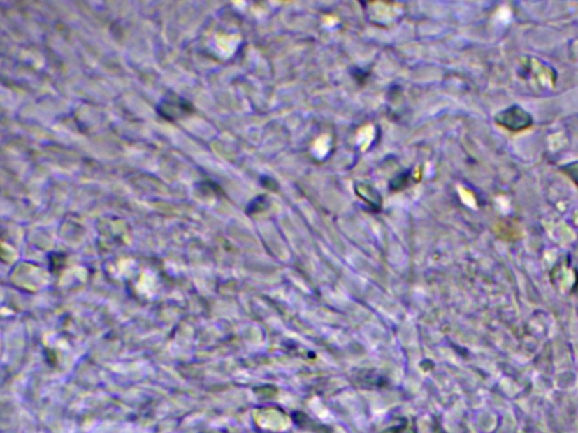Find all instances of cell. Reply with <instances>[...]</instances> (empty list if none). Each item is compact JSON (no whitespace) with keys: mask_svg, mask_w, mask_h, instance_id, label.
Wrapping results in <instances>:
<instances>
[{"mask_svg":"<svg viewBox=\"0 0 578 433\" xmlns=\"http://www.w3.org/2000/svg\"><path fill=\"white\" fill-rule=\"evenodd\" d=\"M191 110H192V108H191L190 104L185 102L183 98H179L178 102L174 100L164 101V102H161V108H159L161 117H166L168 120H174L180 113H181V115L183 113H190Z\"/></svg>","mask_w":578,"mask_h":433,"instance_id":"cell-2","label":"cell"},{"mask_svg":"<svg viewBox=\"0 0 578 433\" xmlns=\"http://www.w3.org/2000/svg\"><path fill=\"white\" fill-rule=\"evenodd\" d=\"M496 121L500 126L512 131H521L532 124L531 117L526 111H523L522 108L516 106L502 112L497 117Z\"/></svg>","mask_w":578,"mask_h":433,"instance_id":"cell-1","label":"cell"},{"mask_svg":"<svg viewBox=\"0 0 578 433\" xmlns=\"http://www.w3.org/2000/svg\"><path fill=\"white\" fill-rule=\"evenodd\" d=\"M568 175L574 179V182H576L578 185V164L570 165L568 166Z\"/></svg>","mask_w":578,"mask_h":433,"instance_id":"cell-3","label":"cell"}]
</instances>
